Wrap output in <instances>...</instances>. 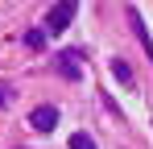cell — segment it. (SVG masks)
<instances>
[{
	"instance_id": "cell-5",
	"label": "cell",
	"mask_w": 153,
	"mask_h": 149,
	"mask_svg": "<svg viewBox=\"0 0 153 149\" xmlns=\"http://www.w3.org/2000/svg\"><path fill=\"white\" fill-rule=\"evenodd\" d=\"M112 74H116L120 83H132V71H128V62H120V58L112 62Z\"/></svg>"
},
{
	"instance_id": "cell-2",
	"label": "cell",
	"mask_w": 153,
	"mask_h": 149,
	"mask_svg": "<svg viewBox=\"0 0 153 149\" xmlns=\"http://www.w3.org/2000/svg\"><path fill=\"white\" fill-rule=\"evenodd\" d=\"M75 0H71V4H62V8H54L50 17H46V29H50V33H62V29H66V25H71V17H75Z\"/></svg>"
},
{
	"instance_id": "cell-3",
	"label": "cell",
	"mask_w": 153,
	"mask_h": 149,
	"mask_svg": "<svg viewBox=\"0 0 153 149\" xmlns=\"http://www.w3.org/2000/svg\"><path fill=\"white\" fill-rule=\"evenodd\" d=\"M128 21H132V29H137V37H141L145 54L153 58V37H149V29H145V21H141V8H128Z\"/></svg>"
},
{
	"instance_id": "cell-1",
	"label": "cell",
	"mask_w": 153,
	"mask_h": 149,
	"mask_svg": "<svg viewBox=\"0 0 153 149\" xmlns=\"http://www.w3.org/2000/svg\"><path fill=\"white\" fill-rule=\"evenodd\" d=\"M29 124H33L37 133H50V128H58V108H54V104H42V108H33Z\"/></svg>"
},
{
	"instance_id": "cell-6",
	"label": "cell",
	"mask_w": 153,
	"mask_h": 149,
	"mask_svg": "<svg viewBox=\"0 0 153 149\" xmlns=\"http://www.w3.org/2000/svg\"><path fill=\"white\" fill-rule=\"evenodd\" d=\"M71 149H95V145H91L87 133H75V137H71Z\"/></svg>"
},
{
	"instance_id": "cell-7",
	"label": "cell",
	"mask_w": 153,
	"mask_h": 149,
	"mask_svg": "<svg viewBox=\"0 0 153 149\" xmlns=\"http://www.w3.org/2000/svg\"><path fill=\"white\" fill-rule=\"evenodd\" d=\"M0 108H4V91H0Z\"/></svg>"
},
{
	"instance_id": "cell-4",
	"label": "cell",
	"mask_w": 153,
	"mask_h": 149,
	"mask_svg": "<svg viewBox=\"0 0 153 149\" xmlns=\"http://www.w3.org/2000/svg\"><path fill=\"white\" fill-rule=\"evenodd\" d=\"M25 46L29 50H42V46H46V33H42V29H29V33H25Z\"/></svg>"
}]
</instances>
